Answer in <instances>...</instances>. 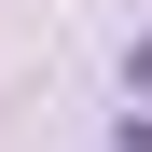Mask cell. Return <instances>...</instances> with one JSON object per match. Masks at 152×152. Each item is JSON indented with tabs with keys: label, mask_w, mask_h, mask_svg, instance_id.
Listing matches in <instances>:
<instances>
[{
	"label": "cell",
	"mask_w": 152,
	"mask_h": 152,
	"mask_svg": "<svg viewBox=\"0 0 152 152\" xmlns=\"http://www.w3.org/2000/svg\"><path fill=\"white\" fill-rule=\"evenodd\" d=\"M111 152H152V111H124V138H111Z\"/></svg>",
	"instance_id": "cell-1"
}]
</instances>
